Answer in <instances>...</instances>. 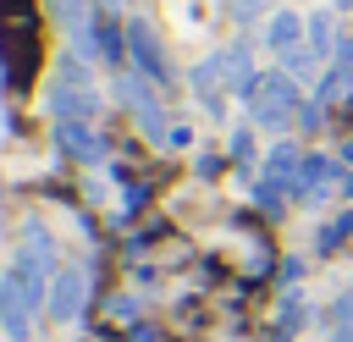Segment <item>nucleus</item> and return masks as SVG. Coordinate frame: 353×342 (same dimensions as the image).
<instances>
[{
  "label": "nucleus",
  "mask_w": 353,
  "mask_h": 342,
  "mask_svg": "<svg viewBox=\"0 0 353 342\" xmlns=\"http://www.w3.org/2000/svg\"><path fill=\"white\" fill-rule=\"evenodd\" d=\"M132 50L143 55V66H149V72H160V50H154V39H149V28H143V22H132Z\"/></svg>",
  "instance_id": "1"
},
{
  "label": "nucleus",
  "mask_w": 353,
  "mask_h": 342,
  "mask_svg": "<svg viewBox=\"0 0 353 342\" xmlns=\"http://www.w3.org/2000/svg\"><path fill=\"white\" fill-rule=\"evenodd\" d=\"M270 39H276V44H287V39H292V17H276V28H270Z\"/></svg>",
  "instance_id": "2"
}]
</instances>
